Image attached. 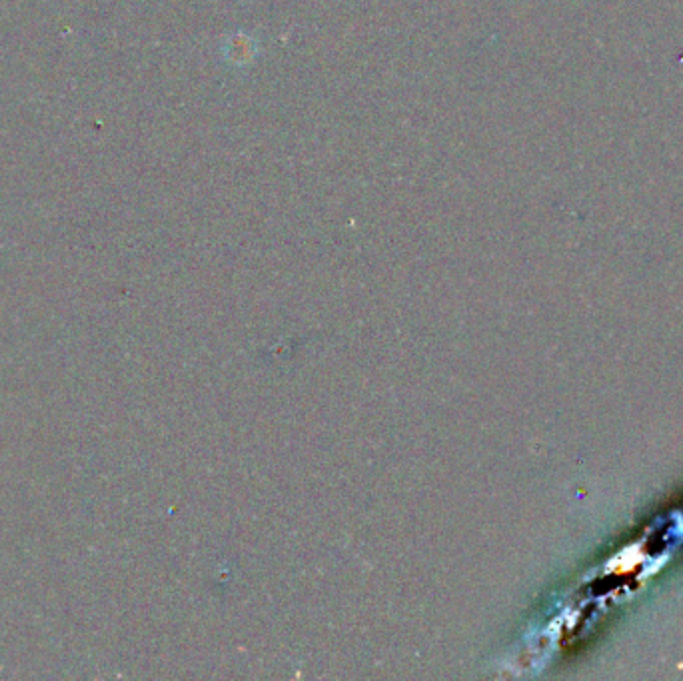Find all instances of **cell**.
<instances>
[{"mask_svg": "<svg viewBox=\"0 0 683 681\" xmlns=\"http://www.w3.org/2000/svg\"><path fill=\"white\" fill-rule=\"evenodd\" d=\"M258 52V44L254 40V36L246 34V32H236L226 36L224 44H222V54L226 58V62L234 64V66H246L254 60Z\"/></svg>", "mask_w": 683, "mask_h": 681, "instance_id": "6da1fadb", "label": "cell"}]
</instances>
